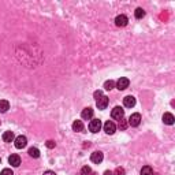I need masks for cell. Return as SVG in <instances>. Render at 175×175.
Here are the masks:
<instances>
[{"instance_id":"1","label":"cell","mask_w":175,"mask_h":175,"mask_svg":"<svg viewBox=\"0 0 175 175\" xmlns=\"http://www.w3.org/2000/svg\"><path fill=\"white\" fill-rule=\"evenodd\" d=\"M111 116H112V119H115V120H120V119H123V116H124V109L122 108V107H115V108L111 111Z\"/></svg>"},{"instance_id":"2","label":"cell","mask_w":175,"mask_h":175,"mask_svg":"<svg viewBox=\"0 0 175 175\" xmlns=\"http://www.w3.org/2000/svg\"><path fill=\"white\" fill-rule=\"evenodd\" d=\"M127 123L130 124L131 127L140 126V123H141V115H140V114H133V115H130V118H129V120H127Z\"/></svg>"},{"instance_id":"3","label":"cell","mask_w":175,"mask_h":175,"mask_svg":"<svg viewBox=\"0 0 175 175\" xmlns=\"http://www.w3.org/2000/svg\"><path fill=\"white\" fill-rule=\"evenodd\" d=\"M14 144H15V148L17 149H22L27 145V140L25 135H18V137L14 140Z\"/></svg>"},{"instance_id":"4","label":"cell","mask_w":175,"mask_h":175,"mask_svg":"<svg viewBox=\"0 0 175 175\" xmlns=\"http://www.w3.org/2000/svg\"><path fill=\"white\" fill-rule=\"evenodd\" d=\"M129 85H130V81H129V78H126V77H120L119 80L116 81V88L119 89V90H124V89H127Z\"/></svg>"},{"instance_id":"5","label":"cell","mask_w":175,"mask_h":175,"mask_svg":"<svg viewBox=\"0 0 175 175\" xmlns=\"http://www.w3.org/2000/svg\"><path fill=\"white\" fill-rule=\"evenodd\" d=\"M100 129H101V120L100 119L90 120V123H89V130H90L92 133H99Z\"/></svg>"},{"instance_id":"6","label":"cell","mask_w":175,"mask_h":175,"mask_svg":"<svg viewBox=\"0 0 175 175\" xmlns=\"http://www.w3.org/2000/svg\"><path fill=\"white\" fill-rule=\"evenodd\" d=\"M104 131L107 134H114L116 131V124L112 120H107L104 123Z\"/></svg>"},{"instance_id":"7","label":"cell","mask_w":175,"mask_h":175,"mask_svg":"<svg viewBox=\"0 0 175 175\" xmlns=\"http://www.w3.org/2000/svg\"><path fill=\"white\" fill-rule=\"evenodd\" d=\"M96 105H97V108H99V109H105V108H107V105H108V97L103 95L100 99L96 100Z\"/></svg>"},{"instance_id":"8","label":"cell","mask_w":175,"mask_h":175,"mask_svg":"<svg viewBox=\"0 0 175 175\" xmlns=\"http://www.w3.org/2000/svg\"><path fill=\"white\" fill-rule=\"evenodd\" d=\"M103 159H104V155H103V152H100V151L93 152L92 153V156H90L92 163H95V164H100L103 162Z\"/></svg>"},{"instance_id":"9","label":"cell","mask_w":175,"mask_h":175,"mask_svg":"<svg viewBox=\"0 0 175 175\" xmlns=\"http://www.w3.org/2000/svg\"><path fill=\"white\" fill-rule=\"evenodd\" d=\"M127 22H129L127 17H126V15H123V14H122V15H118V17L115 18V25H116V26H119V27L126 26Z\"/></svg>"},{"instance_id":"10","label":"cell","mask_w":175,"mask_h":175,"mask_svg":"<svg viewBox=\"0 0 175 175\" xmlns=\"http://www.w3.org/2000/svg\"><path fill=\"white\" fill-rule=\"evenodd\" d=\"M93 114H95L93 109H92L90 107H88V108H84V109H82L81 116H82V119L89 120V119H92V118H93Z\"/></svg>"},{"instance_id":"11","label":"cell","mask_w":175,"mask_h":175,"mask_svg":"<svg viewBox=\"0 0 175 175\" xmlns=\"http://www.w3.org/2000/svg\"><path fill=\"white\" fill-rule=\"evenodd\" d=\"M123 105L126 107V108H133L135 105V99L133 96H126V97L123 99Z\"/></svg>"},{"instance_id":"12","label":"cell","mask_w":175,"mask_h":175,"mask_svg":"<svg viewBox=\"0 0 175 175\" xmlns=\"http://www.w3.org/2000/svg\"><path fill=\"white\" fill-rule=\"evenodd\" d=\"M8 163L11 164L12 167H19V164H21V158H19V155H11L8 158Z\"/></svg>"},{"instance_id":"13","label":"cell","mask_w":175,"mask_h":175,"mask_svg":"<svg viewBox=\"0 0 175 175\" xmlns=\"http://www.w3.org/2000/svg\"><path fill=\"white\" fill-rule=\"evenodd\" d=\"M15 140V135H14V131L11 130H7L3 133V141L4 142H12Z\"/></svg>"},{"instance_id":"14","label":"cell","mask_w":175,"mask_h":175,"mask_svg":"<svg viewBox=\"0 0 175 175\" xmlns=\"http://www.w3.org/2000/svg\"><path fill=\"white\" fill-rule=\"evenodd\" d=\"M174 120H175V118L173 114H170V112H166L163 115V122L166 123V124H174Z\"/></svg>"},{"instance_id":"15","label":"cell","mask_w":175,"mask_h":175,"mask_svg":"<svg viewBox=\"0 0 175 175\" xmlns=\"http://www.w3.org/2000/svg\"><path fill=\"white\" fill-rule=\"evenodd\" d=\"M10 109V103L7 100H0V112L4 114Z\"/></svg>"},{"instance_id":"16","label":"cell","mask_w":175,"mask_h":175,"mask_svg":"<svg viewBox=\"0 0 175 175\" xmlns=\"http://www.w3.org/2000/svg\"><path fill=\"white\" fill-rule=\"evenodd\" d=\"M73 130L74 131H84V123H82V120H74L73 123Z\"/></svg>"},{"instance_id":"17","label":"cell","mask_w":175,"mask_h":175,"mask_svg":"<svg viewBox=\"0 0 175 175\" xmlns=\"http://www.w3.org/2000/svg\"><path fill=\"white\" fill-rule=\"evenodd\" d=\"M29 156L30 158H34V159L40 158V151H38L37 148H30L29 149Z\"/></svg>"},{"instance_id":"18","label":"cell","mask_w":175,"mask_h":175,"mask_svg":"<svg viewBox=\"0 0 175 175\" xmlns=\"http://www.w3.org/2000/svg\"><path fill=\"white\" fill-rule=\"evenodd\" d=\"M141 175H153V170H152V167H149V166L142 167V170H141Z\"/></svg>"},{"instance_id":"19","label":"cell","mask_w":175,"mask_h":175,"mask_svg":"<svg viewBox=\"0 0 175 175\" xmlns=\"http://www.w3.org/2000/svg\"><path fill=\"white\" fill-rule=\"evenodd\" d=\"M134 15H135L137 19H141V18L145 17V11L142 8H137V10H135V12H134Z\"/></svg>"},{"instance_id":"20","label":"cell","mask_w":175,"mask_h":175,"mask_svg":"<svg viewBox=\"0 0 175 175\" xmlns=\"http://www.w3.org/2000/svg\"><path fill=\"white\" fill-rule=\"evenodd\" d=\"M114 86H115V82L114 81H105V84H104V89L105 90H111V89H114Z\"/></svg>"},{"instance_id":"21","label":"cell","mask_w":175,"mask_h":175,"mask_svg":"<svg viewBox=\"0 0 175 175\" xmlns=\"http://www.w3.org/2000/svg\"><path fill=\"white\" fill-rule=\"evenodd\" d=\"M127 126H129L127 120H124V119H120V120H119V124H118V127H119L120 130H126Z\"/></svg>"},{"instance_id":"22","label":"cell","mask_w":175,"mask_h":175,"mask_svg":"<svg viewBox=\"0 0 175 175\" xmlns=\"http://www.w3.org/2000/svg\"><path fill=\"white\" fill-rule=\"evenodd\" d=\"M81 174L82 175H90L92 174V168L89 166H84L82 167V170H81Z\"/></svg>"},{"instance_id":"23","label":"cell","mask_w":175,"mask_h":175,"mask_svg":"<svg viewBox=\"0 0 175 175\" xmlns=\"http://www.w3.org/2000/svg\"><path fill=\"white\" fill-rule=\"evenodd\" d=\"M112 175H126V173H124V168H122V167H118V168L112 173Z\"/></svg>"},{"instance_id":"24","label":"cell","mask_w":175,"mask_h":175,"mask_svg":"<svg viewBox=\"0 0 175 175\" xmlns=\"http://www.w3.org/2000/svg\"><path fill=\"white\" fill-rule=\"evenodd\" d=\"M0 175H14V173L10 168H4L2 173H0Z\"/></svg>"},{"instance_id":"25","label":"cell","mask_w":175,"mask_h":175,"mask_svg":"<svg viewBox=\"0 0 175 175\" xmlns=\"http://www.w3.org/2000/svg\"><path fill=\"white\" fill-rule=\"evenodd\" d=\"M45 145H47V148H49V149H52V148H55V141H52V140H49V141H47V144H45Z\"/></svg>"},{"instance_id":"26","label":"cell","mask_w":175,"mask_h":175,"mask_svg":"<svg viewBox=\"0 0 175 175\" xmlns=\"http://www.w3.org/2000/svg\"><path fill=\"white\" fill-rule=\"evenodd\" d=\"M101 96H103V92H101V90H96V92H95V99H96V100L100 99Z\"/></svg>"},{"instance_id":"27","label":"cell","mask_w":175,"mask_h":175,"mask_svg":"<svg viewBox=\"0 0 175 175\" xmlns=\"http://www.w3.org/2000/svg\"><path fill=\"white\" fill-rule=\"evenodd\" d=\"M44 175H56V174L53 173V171H49L48 170V171H45V173H44Z\"/></svg>"},{"instance_id":"28","label":"cell","mask_w":175,"mask_h":175,"mask_svg":"<svg viewBox=\"0 0 175 175\" xmlns=\"http://www.w3.org/2000/svg\"><path fill=\"white\" fill-rule=\"evenodd\" d=\"M104 175H112V171H105Z\"/></svg>"},{"instance_id":"29","label":"cell","mask_w":175,"mask_h":175,"mask_svg":"<svg viewBox=\"0 0 175 175\" xmlns=\"http://www.w3.org/2000/svg\"><path fill=\"white\" fill-rule=\"evenodd\" d=\"M0 163H2V159H0Z\"/></svg>"},{"instance_id":"30","label":"cell","mask_w":175,"mask_h":175,"mask_svg":"<svg viewBox=\"0 0 175 175\" xmlns=\"http://www.w3.org/2000/svg\"><path fill=\"white\" fill-rule=\"evenodd\" d=\"M0 123H2V122H0Z\"/></svg>"}]
</instances>
